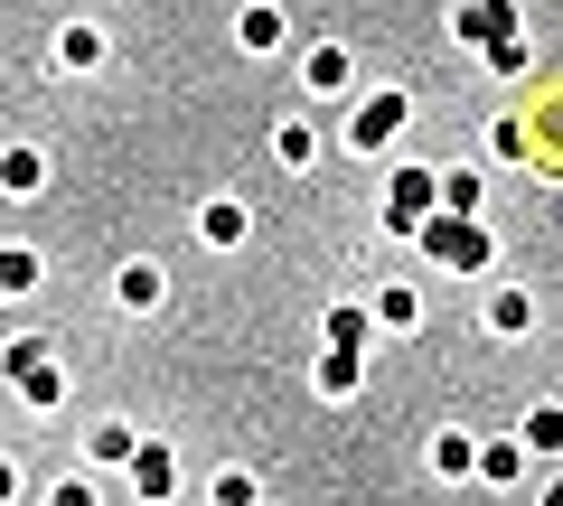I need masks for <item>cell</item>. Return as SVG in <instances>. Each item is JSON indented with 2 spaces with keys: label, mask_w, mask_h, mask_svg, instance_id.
Masks as SVG:
<instances>
[{
  "label": "cell",
  "mask_w": 563,
  "mask_h": 506,
  "mask_svg": "<svg viewBox=\"0 0 563 506\" xmlns=\"http://www.w3.org/2000/svg\"><path fill=\"white\" fill-rule=\"evenodd\" d=\"M198 225H207V244H235V235H244V206H235V198H217Z\"/></svg>",
  "instance_id": "cell-1"
},
{
  "label": "cell",
  "mask_w": 563,
  "mask_h": 506,
  "mask_svg": "<svg viewBox=\"0 0 563 506\" xmlns=\"http://www.w3.org/2000/svg\"><path fill=\"white\" fill-rule=\"evenodd\" d=\"M310 85H320V94H339V85H347V57H339V47H320V57H310Z\"/></svg>",
  "instance_id": "cell-4"
},
{
  "label": "cell",
  "mask_w": 563,
  "mask_h": 506,
  "mask_svg": "<svg viewBox=\"0 0 563 506\" xmlns=\"http://www.w3.org/2000/svg\"><path fill=\"white\" fill-rule=\"evenodd\" d=\"M29 282V254H0V291H20Z\"/></svg>",
  "instance_id": "cell-5"
},
{
  "label": "cell",
  "mask_w": 563,
  "mask_h": 506,
  "mask_svg": "<svg viewBox=\"0 0 563 506\" xmlns=\"http://www.w3.org/2000/svg\"><path fill=\"white\" fill-rule=\"evenodd\" d=\"M395 113H404V103H366V113H357V142H366V150H376V142H385V132H395Z\"/></svg>",
  "instance_id": "cell-3"
},
{
  "label": "cell",
  "mask_w": 563,
  "mask_h": 506,
  "mask_svg": "<svg viewBox=\"0 0 563 506\" xmlns=\"http://www.w3.org/2000/svg\"><path fill=\"white\" fill-rule=\"evenodd\" d=\"M151 301H161V272L132 263V272H122V310H151Z\"/></svg>",
  "instance_id": "cell-2"
}]
</instances>
